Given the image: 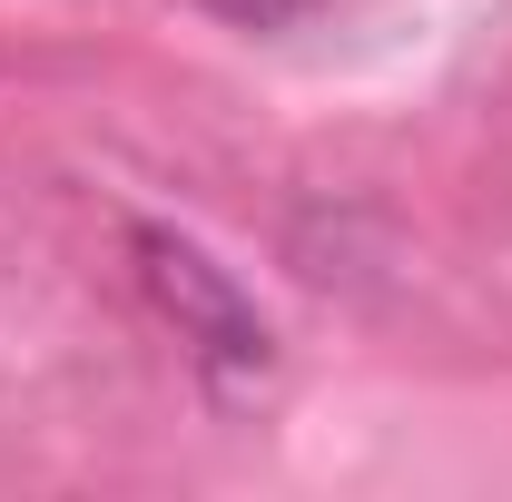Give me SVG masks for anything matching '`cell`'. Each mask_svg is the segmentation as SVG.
Masks as SVG:
<instances>
[{
	"label": "cell",
	"mask_w": 512,
	"mask_h": 502,
	"mask_svg": "<svg viewBox=\"0 0 512 502\" xmlns=\"http://www.w3.org/2000/svg\"><path fill=\"white\" fill-rule=\"evenodd\" d=\"M128 256H138V286H148V306L178 325V345L197 355V375L217 384V394H256V384L276 375V335H266V315L256 296L217 266V256L178 237V227H128Z\"/></svg>",
	"instance_id": "1"
},
{
	"label": "cell",
	"mask_w": 512,
	"mask_h": 502,
	"mask_svg": "<svg viewBox=\"0 0 512 502\" xmlns=\"http://www.w3.org/2000/svg\"><path fill=\"white\" fill-rule=\"evenodd\" d=\"M207 20H227V30H286V20H306L316 0H197Z\"/></svg>",
	"instance_id": "2"
}]
</instances>
